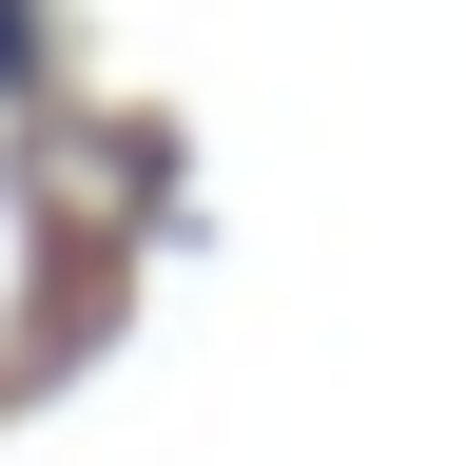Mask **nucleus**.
Here are the masks:
<instances>
[{
	"label": "nucleus",
	"instance_id": "obj_1",
	"mask_svg": "<svg viewBox=\"0 0 466 466\" xmlns=\"http://www.w3.org/2000/svg\"><path fill=\"white\" fill-rule=\"evenodd\" d=\"M20 58H39V20H20V0H0V78H20Z\"/></svg>",
	"mask_w": 466,
	"mask_h": 466
}]
</instances>
